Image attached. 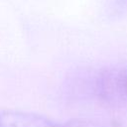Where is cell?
I'll use <instances>...</instances> for the list:
<instances>
[{
  "mask_svg": "<svg viewBox=\"0 0 127 127\" xmlns=\"http://www.w3.org/2000/svg\"><path fill=\"white\" fill-rule=\"evenodd\" d=\"M0 127H89L86 119H72L65 122H58L48 117L20 112H0Z\"/></svg>",
  "mask_w": 127,
  "mask_h": 127,
  "instance_id": "obj_2",
  "label": "cell"
},
{
  "mask_svg": "<svg viewBox=\"0 0 127 127\" xmlns=\"http://www.w3.org/2000/svg\"><path fill=\"white\" fill-rule=\"evenodd\" d=\"M98 100L111 108H127V69L111 68L103 71L95 83Z\"/></svg>",
  "mask_w": 127,
  "mask_h": 127,
  "instance_id": "obj_1",
  "label": "cell"
}]
</instances>
